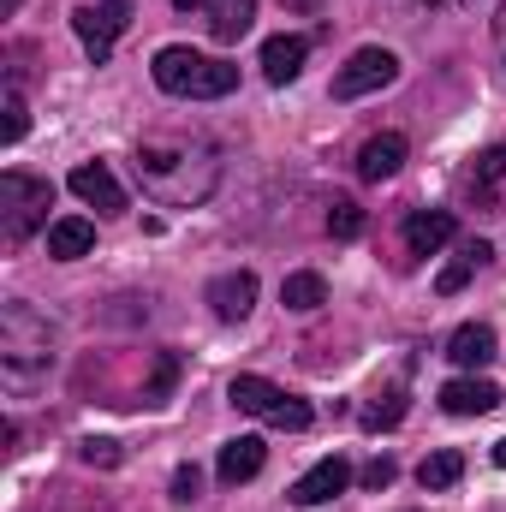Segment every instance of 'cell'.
Listing matches in <instances>:
<instances>
[{
	"label": "cell",
	"mask_w": 506,
	"mask_h": 512,
	"mask_svg": "<svg viewBox=\"0 0 506 512\" xmlns=\"http://www.w3.org/2000/svg\"><path fill=\"white\" fill-rule=\"evenodd\" d=\"M137 179L155 203L191 209L221 185V149L203 131H173V137H143L137 143Z\"/></svg>",
	"instance_id": "cell-1"
},
{
	"label": "cell",
	"mask_w": 506,
	"mask_h": 512,
	"mask_svg": "<svg viewBox=\"0 0 506 512\" xmlns=\"http://www.w3.org/2000/svg\"><path fill=\"white\" fill-rule=\"evenodd\" d=\"M54 364V328L30 310V304H6L0 310V376L6 387H30L48 376Z\"/></svg>",
	"instance_id": "cell-2"
},
{
	"label": "cell",
	"mask_w": 506,
	"mask_h": 512,
	"mask_svg": "<svg viewBox=\"0 0 506 512\" xmlns=\"http://www.w3.org/2000/svg\"><path fill=\"white\" fill-rule=\"evenodd\" d=\"M155 84L179 102H221L239 90V66L215 60V54H197V48H161L155 54Z\"/></svg>",
	"instance_id": "cell-3"
},
{
	"label": "cell",
	"mask_w": 506,
	"mask_h": 512,
	"mask_svg": "<svg viewBox=\"0 0 506 512\" xmlns=\"http://www.w3.org/2000/svg\"><path fill=\"white\" fill-rule=\"evenodd\" d=\"M48 209H54V185L48 179H30V173H0V239L18 251L36 227H48Z\"/></svg>",
	"instance_id": "cell-4"
},
{
	"label": "cell",
	"mask_w": 506,
	"mask_h": 512,
	"mask_svg": "<svg viewBox=\"0 0 506 512\" xmlns=\"http://www.w3.org/2000/svg\"><path fill=\"white\" fill-rule=\"evenodd\" d=\"M227 399L245 411V417H256V423H268V429H310V399H298V393H286V387L262 382V376H233V387H227Z\"/></svg>",
	"instance_id": "cell-5"
},
{
	"label": "cell",
	"mask_w": 506,
	"mask_h": 512,
	"mask_svg": "<svg viewBox=\"0 0 506 512\" xmlns=\"http://www.w3.org/2000/svg\"><path fill=\"white\" fill-rule=\"evenodd\" d=\"M126 24H131V0H96V6H78V12H72V30H78L84 54H90L96 66L114 54V42L126 36Z\"/></svg>",
	"instance_id": "cell-6"
},
{
	"label": "cell",
	"mask_w": 506,
	"mask_h": 512,
	"mask_svg": "<svg viewBox=\"0 0 506 512\" xmlns=\"http://www.w3.org/2000/svg\"><path fill=\"white\" fill-rule=\"evenodd\" d=\"M459 191H465L471 209H483V215H506V143L483 149V155L459 173Z\"/></svg>",
	"instance_id": "cell-7"
},
{
	"label": "cell",
	"mask_w": 506,
	"mask_h": 512,
	"mask_svg": "<svg viewBox=\"0 0 506 512\" xmlns=\"http://www.w3.org/2000/svg\"><path fill=\"white\" fill-rule=\"evenodd\" d=\"M399 78V60L387 54V48H358L340 72H334V102H358V96H370V90H387Z\"/></svg>",
	"instance_id": "cell-8"
},
{
	"label": "cell",
	"mask_w": 506,
	"mask_h": 512,
	"mask_svg": "<svg viewBox=\"0 0 506 512\" xmlns=\"http://www.w3.org/2000/svg\"><path fill=\"white\" fill-rule=\"evenodd\" d=\"M173 6L203 18L215 42H239V36H251V24H256V0H173Z\"/></svg>",
	"instance_id": "cell-9"
},
{
	"label": "cell",
	"mask_w": 506,
	"mask_h": 512,
	"mask_svg": "<svg viewBox=\"0 0 506 512\" xmlns=\"http://www.w3.org/2000/svg\"><path fill=\"white\" fill-rule=\"evenodd\" d=\"M346 483H352V465L340 459V453H328V459H316L298 483H292V507H322V501H334V495H346Z\"/></svg>",
	"instance_id": "cell-10"
},
{
	"label": "cell",
	"mask_w": 506,
	"mask_h": 512,
	"mask_svg": "<svg viewBox=\"0 0 506 512\" xmlns=\"http://www.w3.org/2000/svg\"><path fill=\"white\" fill-rule=\"evenodd\" d=\"M209 304H215L221 322H245L251 304H256V274L251 268H227V274H215V280H209Z\"/></svg>",
	"instance_id": "cell-11"
},
{
	"label": "cell",
	"mask_w": 506,
	"mask_h": 512,
	"mask_svg": "<svg viewBox=\"0 0 506 512\" xmlns=\"http://www.w3.org/2000/svg\"><path fill=\"white\" fill-rule=\"evenodd\" d=\"M453 233H459L453 209H411L405 215V245H411V256H435L441 245H453Z\"/></svg>",
	"instance_id": "cell-12"
},
{
	"label": "cell",
	"mask_w": 506,
	"mask_h": 512,
	"mask_svg": "<svg viewBox=\"0 0 506 512\" xmlns=\"http://www.w3.org/2000/svg\"><path fill=\"white\" fill-rule=\"evenodd\" d=\"M72 191H78L90 209H102V215H120V209H126V191H120V179H114L102 161H84V167H72Z\"/></svg>",
	"instance_id": "cell-13"
},
{
	"label": "cell",
	"mask_w": 506,
	"mask_h": 512,
	"mask_svg": "<svg viewBox=\"0 0 506 512\" xmlns=\"http://www.w3.org/2000/svg\"><path fill=\"white\" fill-rule=\"evenodd\" d=\"M262 459H268L262 435H239V441H227V447H221V459H215V477L239 489V483H251L256 471H262Z\"/></svg>",
	"instance_id": "cell-14"
},
{
	"label": "cell",
	"mask_w": 506,
	"mask_h": 512,
	"mask_svg": "<svg viewBox=\"0 0 506 512\" xmlns=\"http://www.w3.org/2000/svg\"><path fill=\"white\" fill-rule=\"evenodd\" d=\"M441 405H447L453 417H483V411H495V405H501V387L483 382V376H459V382L441 387Z\"/></svg>",
	"instance_id": "cell-15"
},
{
	"label": "cell",
	"mask_w": 506,
	"mask_h": 512,
	"mask_svg": "<svg viewBox=\"0 0 506 512\" xmlns=\"http://www.w3.org/2000/svg\"><path fill=\"white\" fill-rule=\"evenodd\" d=\"M304 54H310L304 36H268V42H262V78H268V84H292V78L304 72Z\"/></svg>",
	"instance_id": "cell-16"
},
{
	"label": "cell",
	"mask_w": 506,
	"mask_h": 512,
	"mask_svg": "<svg viewBox=\"0 0 506 512\" xmlns=\"http://www.w3.org/2000/svg\"><path fill=\"white\" fill-rule=\"evenodd\" d=\"M399 167H405V137H399V131H381V137H370V143L358 149V173H364L370 185L393 179Z\"/></svg>",
	"instance_id": "cell-17"
},
{
	"label": "cell",
	"mask_w": 506,
	"mask_h": 512,
	"mask_svg": "<svg viewBox=\"0 0 506 512\" xmlns=\"http://www.w3.org/2000/svg\"><path fill=\"white\" fill-rule=\"evenodd\" d=\"M447 358H453L459 370H483V364H495V328H489V322H465V328L447 340Z\"/></svg>",
	"instance_id": "cell-18"
},
{
	"label": "cell",
	"mask_w": 506,
	"mask_h": 512,
	"mask_svg": "<svg viewBox=\"0 0 506 512\" xmlns=\"http://www.w3.org/2000/svg\"><path fill=\"white\" fill-rule=\"evenodd\" d=\"M90 245H96V227H90L84 215H66V221H54V227H48V256H60V262L90 256Z\"/></svg>",
	"instance_id": "cell-19"
},
{
	"label": "cell",
	"mask_w": 506,
	"mask_h": 512,
	"mask_svg": "<svg viewBox=\"0 0 506 512\" xmlns=\"http://www.w3.org/2000/svg\"><path fill=\"white\" fill-rule=\"evenodd\" d=\"M483 262H489V245H483V239H465V245H459V256L435 274V292H447V298H453V292H459V286L483 268Z\"/></svg>",
	"instance_id": "cell-20"
},
{
	"label": "cell",
	"mask_w": 506,
	"mask_h": 512,
	"mask_svg": "<svg viewBox=\"0 0 506 512\" xmlns=\"http://www.w3.org/2000/svg\"><path fill=\"white\" fill-rule=\"evenodd\" d=\"M280 304H286V310H298V316L322 310V304H328L322 274H310V268H304V274H286V280H280Z\"/></svg>",
	"instance_id": "cell-21"
},
{
	"label": "cell",
	"mask_w": 506,
	"mask_h": 512,
	"mask_svg": "<svg viewBox=\"0 0 506 512\" xmlns=\"http://www.w3.org/2000/svg\"><path fill=\"white\" fill-rule=\"evenodd\" d=\"M459 477H465V459H459L453 447H441V453H429V459L417 465V483H423L429 495H435V489H453Z\"/></svg>",
	"instance_id": "cell-22"
},
{
	"label": "cell",
	"mask_w": 506,
	"mask_h": 512,
	"mask_svg": "<svg viewBox=\"0 0 506 512\" xmlns=\"http://www.w3.org/2000/svg\"><path fill=\"white\" fill-rule=\"evenodd\" d=\"M328 233H334V239H358V233H364V209H358L352 197H334V209H328Z\"/></svg>",
	"instance_id": "cell-23"
},
{
	"label": "cell",
	"mask_w": 506,
	"mask_h": 512,
	"mask_svg": "<svg viewBox=\"0 0 506 512\" xmlns=\"http://www.w3.org/2000/svg\"><path fill=\"white\" fill-rule=\"evenodd\" d=\"M173 382H179V358L161 352V358H155V376H149V387H143V405H161V399L173 393Z\"/></svg>",
	"instance_id": "cell-24"
},
{
	"label": "cell",
	"mask_w": 506,
	"mask_h": 512,
	"mask_svg": "<svg viewBox=\"0 0 506 512\" xmlns=\"http://www.w3.org/2000/svg\"><path fill=\"white\" fill-rule=\"evenodd\" d=\"M399 417H405V393H399V387H393V393H381L376 405H370V411H364V429H393V423H399Z\"/></svg>",
	"instance_id": "cell-25"
},
{
	"label": "cell",
	"mask_w": 506,
	"mask_h": 512,
	"mask_svg": "<svg viewBox=\"0 0 506 512\" xmlns=\"http://www.w3.org/2000/svg\"><path fill=\"white\" fill-rule=\"evenodd\" d=\"M78 453H84V465H102V471H114V465L126 459V453H120V441H96V435H90Z\"/></svg>",
	"instance_id": "cell-26"
},
{
	"label": "cell",
	"mask_w": 506,
	"mask_h": 512,
	"mask_svg": "<svg viewBox=\"0 0 506 512\" xmlns=\"http://www.w3.org/2000/svg\"><path fill=\"white\" fill-rule=\"evenodd\" d=\"M24 120H30V114H24L18 84H12V90H6V126H0V137H6V143H18V137H24Z\"/></svg>",
	"instance_id": "cell-27"
},
{
	"label": "cell",
	"mask_w": 506,
	"mask_h": 512,
	"mask_svg": "<svg viewBox=\"0 0 506 512\" xmlns=\"http://www.w3.org/2000/svg\"><path fill=\"white\" fill-rule=\"evenodd\" d=\"M393 477H399V465H393V459H387V453H381V459H370V465H364V477H358V483H364V489H370V495H381V489H387V483H393Z\"/></svg>",
	"instance_id": "cell-28"
},
{
	"label": "cell",
	"mask_w": 506,
	"mask_h": 512,
	"mask_svg": "<svg viewBox=\"0 0 506 512\" xmlns=\"http://www.w3.org/2000/svg\"><path fill=\"white\" fill-rule=\"evenodd\" d=\"M197 489H203V471L197 465H179L173 471V501H197Z\"/></svg>",
	"instance_id": "cell-29"
},
{
	"label": "cell",
	"mask_w": 506,
	"mask_h": 512,
	"mask_svg": "<svg viewBox=\"0 0 506 512\" xmlns=\"http://www.w3.org/2000/svg\"><path fill=\"white\" fill-rule=\"evenodd\" d=\"M495 54H501V84H506V6L495 12Z\"/></svg>",
	"instance_id": "cell-30"
},
{
	"label": "cell",
	"mask_w": 506,
	"mask_h": 512,
	"mask_svg": "<svg viewBox=\"0 0 506 512\" xmlns=\"http://www.w3.org/2000/svg\"><path fill=\"white\" fill-rule=\"evenodd\" d=\"M495 465H506V441H495Z\"/></svg>",
	"instance_id": "cell-31"
},
{
	"label": "cell",
	"mask_w": 506,
	"mask_h": 512,
	"mask_svg": "<svg viewBox=\"0 0 506 512\" xmlns=\"http://www.w3.org/2000/svg\"><path fill=\"white\" fill-rule=\"evenodd\" d=\"M423 6H453V0H423Z\"/></svg>",
	"instance_id": "cell-32"
},
{
	"label": "cell",
	"mask_w": 506,
	"mask_h": 512,
	"mask_svg": "<svg viewBox=\"0 0 506 512\" xmlns=\"http://www.w3.org/2000/svg\"><path fill=\"white\" fill-rule=\"evenodd\" d=\"M298 6H310V0H298Z\"/></svg>",
	"instance_id": "cell-33"
}]
</instances>
